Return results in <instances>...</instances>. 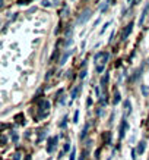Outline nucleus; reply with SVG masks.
<instances>
[{
    "instance_id": "3",
    "label": "nucleus",
    "mask_w": 149,
    "mask_h": 160,
    "mask_svg": "<svg viewBox=\"0 0 149 160\" xmlns=\"http://www.w3.org/2000/svg\"><path fill=\"white\" fill-rule=\"evenodd\" d=\"M127 128H129V123H127V121H126V119H123V121H121V123H120V129H119V138H120V140H123V138H124Z\"/></svg>"
},
{
    "instance_id": "13",
    "label": "nucleus",
    "mask_w": 149,
    "mask_h": 160,
    "mask_svg": "<svg viewBox=\"0 0 149 160\" xmlns=\"http://www.w3.org/2000/svg\"><path fill=\"white\" fill-rule=\"evenodd\" d=\"M107 82H108V73H105V77L101 79V85H102V87H105Z\"/></svg>"
},
{
    "instance_id": "5",
    "label": "nucleus",
    "mask_w": 149,
    "mask_h": 160,
    "mask_svg": "<svg viewBox=\"0 0 149 160\" xmlns=\"http://www.w3.org/2000/svg\"><path fill=\"white\" fill-rule=\"evenodd\" d=\"M132 29H133V22H130L127 27H126V29H124V32H123V35H121V38L123 40H126L127 37L130 35V32H132Z\"/></svg>"
},
{
    "instance_id": "22",
    "label": "nucleus",
    "mask_w": 149,
    "mask_h": 160,
    "mask_svg": "<svg viewBox=\"0 0 149 160\" xmlns=\"http://www.w3.org/2000/svg\"><path fill=\"white\" fill-rule=\"evenodd\" d=\"M108 160H110V159H108Z\"/></svg>"
},
{
    "instance_id": "8",
    "label": "nucleus",
    "mask_w": 149,
    "mask_h": 160,
    "mask_svg": "<svg viewBox=\"0 0 149 160\" xmlns=\"http://www.w3.org/2000/svg\"><path fill=\"white\" fill-rule=\"evenodd\" d=\"M88 128H89V123H85V128H83V131L81 132V140H85V137L88 134Z\"/></svg>"
},
{
    "instance_id": "2",
    "label": "nucleus",
    "mask_w": 149,
    "mask_h": 160,
    "mask_svg": "<svg viewBox=\"0 0 149 160\" xmlns=\"http://www.w3.org/2000/svg\"><path fill=\"white\" fill-rule=\"evenodd\" d=\"M48 109H50V102H48V100H41V102H38V110L41 112L40 118H45V116H47Z\"/></svg>"
},
{
    "instance_id": "11",
    "label": "nucleus",
    "mask_w": 149,
    "mask_h": 160,
    "mask_svg": "<svg viewBox=\"0 0 149 160\" xmlns=\"http://www.w3.org/2000/svg\"><path fill=\"white\" fill-rule=\"evenodd\" d=\"M149 9V6H146L143 9V13H142V16H140V19H139V24H143V19H145V15H146V12H148Z\"/></svg>"
},
{
    "instance_id": "17",
    "label": "nucleus",
    "mask_w": 149,
    "mask_h": 160,
    "mask_svg": "<svg viewBox=\"0 0 149 160\" xmlns=\"http://www.w3.org/2000/svg\"><path fill=\"white\" fill-rule=\"evenodd\" d=\"M85 77H86V69H83V71L81 72V75H79V78H81V79H83Z\"/></svg>"
},
{
    "instance_id": "15",
    "label": "nucleus",
    "mask_w": 149,
    "mask_h": 160,
    "mask_svg": "<svg viewBox=\"0 0 149 160\" xmlns=\"http://www.w3.org/2000/svg\"><path fill=\"white\" fill-rule=\"evenodd\" d=\"M75 157H76V150L73 148L72 153H70V157H69V160H75Z\"/></svg>"
},
{
    "instance_id": "18",
    "label": "nucleus",
    "mask_w": 149,
    "mask_h": 160,
    "mask_svg": "<svg viewBox=\"0 0 149 160\" xmlns=\"http://www.w3.org/2000/svg\"><path fill=\"white\" fill-rule=\"evenodd\" d=\"M110 24H111V22H107V24L104 25V27H102V29H101V34H102V32H104V31H105L107 28H108V25H110Z\"/></svg>"
},
{
    "instance_id": "20",
    "label": "nucleus",
    "mask_w": 149,
    "mask_h": 160,
    "mask_svg": "<svg viewBox=\"0 0 149 160\" xmlns=\"http://www.w3.org/2000/svg\"><path fill=\"white\" fill-rule=\"evenodd\" d=\"M91 103H92V100H91V98H88V102H86V106L89 107V106H91Z\"/></svg>"
},
{
    "instance_id": "1",
    "label": "nucleus",
    "mask_w": 149,
    "mask_h": 160,
    "mask_svg": "<svg viewBox=\"0 0 149 160\" xmlns=\"http://www.w3.org/2000/svg\"><path fill=\"white\" fill-rule=\"evenodd\" d=\"M108 60V53H104V52H100V53H96L95 56V65H96V72L101 73L105 68V63Z\"/></svg>"
},
{
    "instance_id": "21",
    "label": "nucleus",
    "mask_w": 149,
    "mask_h": 160,
    "mask_svg": "<svg viewBox=\"0 0 149 160\" xmlns=\"http://www.w3.org/2000/svg\"><path fill=\"white\" fill-rule=\"evenodd\" d=\"M127 2H132V0H127Z\"/></svg>"
},
{
    "instance_id": "4",
    "label": "nucleus",
    "mask_w": 149,
    "mask_h": 160,
    "mask_svg": "<svg viewBox=\"0 0 149 160\" xmlns=\"http://www.w3.org/2000/svg\"><path fill=\"white\" fill-rule=\"evenodd\" d=\"M89 16H91V9H85L83 13H82V16L79 18V24H85V22L89 19Z\"/></svg>"
},
{
    "instance_id": "12",
    "label": "nucleus",
    "mask_w": 149,
    "mask_h": 160,
    "mask_svg": "<svg viewBox=\"0 0 149 160\" xmlns=\"http://www.w3.org/2000/svg\"><path fill=\"white\" fill-rule=\"evenodd\" d=\"M77 92H79V87H76V88H75V90L72 91V96H70V97H72V100H75V98H76Z\"/></svg>"
},
{
    "instance_id": "7",
    "label": "nucleus",
    "mask_w": 149,
    "mask_h": 160,
    "mask_svg": "<svg viewBox=\"0 0 149 160\" xmlns=\"http://www.w3.org/2000/svg\"><path fill=\"white\" fill-rule=\"evenodd\" d=\"M70 54H72V50H68V52L64 53V56L62 58V60H60V65H64V63H66V60H68V58L70 56Z\"/></svg>"
},
{
    "instance_id": "9",
    "label": "nucleus",
    "mask_w": 149,
    "mask_h": 160,
    "mask_svg": "<svg viewBox=\"0 0 149 160\" xmlns=\"http://www.w3.org/2000/svg\"><path fill=\"white\" fill-rule=\"evenodd\" d=\"M120 100H121V98H120V92L115 91L114 92V100H113V103H114V104H117V103H120Z\"/></svg>"
},
{
    "instance_id": "10",
    "label": "nucleus",
    "mask_w": 149,
    "mask_h": 160,
    "mask_svg": "<svg viewBox=\"0 0 149 160\" xmlns=\"http://www.w3.org/2000/svg\"><path fill=\"white\" fill-rule=\"evenodd\" d=\"M124 107H126V113H130V112H132V104H130L129 100L124 102Z\"/></svg>"
},
{
    "instance_id": "16",
    "label": "nucleus",
    "mask_w": 149,
    "mask_h": 160,
    "mask_svg": "<svg viewBox=\"0 0 149 160\" xmlns=\"http://www.w3.org/2000/svg\"><path fill=\"white\" fill-rule=\"evenodd\" d=\"M69 148H70V142H66V144H64V147H63V153L69 151Z\"/></svg>"
},
{
    "instance_id": "19",
    "label": "nucleus",
    "mask_w": 149,
    "mask_h": 160,
    "mask_svg": "<svg viewBox=\"0 0 149 160\" xmlns=\"http://www.w3.org/2000/svg\"><path fill=\"white\" fill-rule=\"evenodd\" d=\"M43 6H50V2H47V0H44V2H43Z\"/></svg>"
},
{
    "instance_id": "14",
    "label": "nucleus",
    "mask_w": 149,
    "mask_h": 160,
    "mask_svg": "<svg viewBox=\"0 0 149 160\" xmlns=\"http://www.w3.org/2000/svg\"><path fill=\"white\" fill-rule=\"evenodd\" d=\"M73 122H75V123H77V122H79V110L75 112V116H73Z\"/></svg>"
},
{
    "instance_id": "6",
    "label": "nucleus",
    "mask_w": 149,
    "mask_h": 160,
    "mask_svg": "<svg viewBox=\"0 0 149 160\" xmlns=\"http://www.w3.org/2000/svg\"><path fill=\"white\" fill-rule=\"evenodd\" d=\"M145 147H146V142H145V141H140L139 146H137V148H136V153H139V154H143Z\"/></svg>"
}]
</instances>
